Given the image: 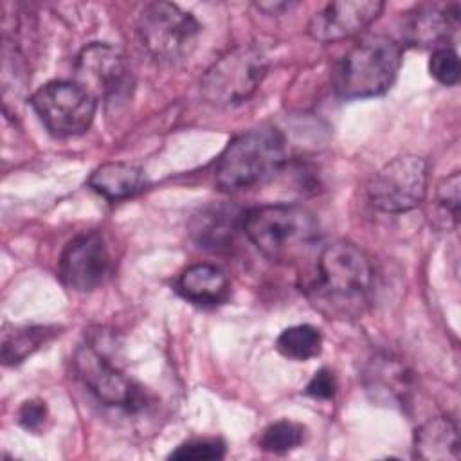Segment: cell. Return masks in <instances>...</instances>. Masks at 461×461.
Returning a JSON list of instances; mask_svg holds the SVG:
<instances>
[{
	"label": "cell",
	"instance_id": "17",
	"mask_svg": "<svg viewBox=\"0 0 461 461\" xmlns=\"http://www.w3.org/2000/svg\"><path fill=\"white\" fill-rule=\"evenodd\" d=\"M241 218L234 207L209 205L193 218L191 234L198 247L216 250L232 241L236 229H241Z\"/></svg>",
	"mask_w": 461,
	"mask_h": 461
},
{
	"label": "cell",
	"instance_id": "24",
	"mask_svg": "<svg viewBox=\"0 0 461 461\" xmlns=\"http://www.w3.org/2000/svg\"><path fill=\"white\" fill-rule=\"evenodd\" d=\"M49 418V409L41 400H25L18 409V423L29 432H40Z\"/></svg>",
	"mask_w": 461,
	"mask_h": 461
},
{
	"label": "cell",
	"instance_id": "21",
	"mask_svg": "<svg viewBox=\"0 0 461 461\" xmlns=\"http://www.w3.org/2000/svg\"><path fill=\"white\" fill-rule=\"evenodd\" d=\"M304 439V427L290 421L279 420L270 423L259 436V448L270 454H288L297 448Z\"/></svg>",
	"mask_w": 461,
	"mask_h": 461
},
{
	"label": "cell",
	"instance_id": "20",
	"mask_svg": "<svg viewBox=\"0 0 461 461\" xmlns=\"http://www.w3.org/2000/svg\"><path fill=\"white\" fill-rule=\"evenodd\" d=\"M276 349L292 360H310L321 353L322 335L312 324L290 326L279 333Z\"/></svg>",
	"mask_w": 461,
	"mask_h": 461
},
{
	"label": "cell",
	"instance_id": "27",
	"mask_svg": "<svg viewBox=\"0 0 461 461\" xmlns=\"http://www.w3.org/2000/svg\"><path fill=\"white\" fill-rule=\"evenodd\" d=\"M294 5H295L294 2H261V4H256V7L265 11L267 14H283L285 11H290Z\"/></svg>",
	"mask_w": 461,
	"mask_h": 461
},
{
	"label": "cell",
	"instance_id": "22",
	"mask_svg": "<svg viewBox=\"0 0 461 461\" xmlns=\"http://www.w3.org/2000/svg\"><path fill=\"white\" fill-rule=\"evenodd\" d=\"M225 443L216 438H196L178 445L167 457L180 461H205L221 459L225 456Z\"/></svg>",
	"mask_w": 461,
	"mask_h": 461
},
{
	"label": "cell",
	"instance_id": "2",
	"mask_svg": "<svg viewBox=\"0 0 461 461\" xmlns=\"http://www.w3.org/2000/svg\"><path fill=\"white\" fill-rule=\"evenodd\" d=\"M285 135L274 126H258L234 137L214 166V180L221 191L236 193L265 184L286 164Z\"/></svg>",
	"mask_w": 461,
	"mask_h": 461
},
{
	"label": "cell",
	"instance_id": "8",
	"mask_svg": "<svg viewBox=\"0 0 461 461\" xmlns=\"http://www.w3.org/2000/svg\"><path fill=\"white\" fill-rule=\"evenodd\" d=\"M97 99L77 81H50L31 95V106L56 137L85 133L95 115Z\"/></svg>",
	"mask_w": 461,
	"mask_h": 461
},
{
	"label": "cell",
	"instance_id": "13",
	"mask_svg": "<svg viewBox=\"0 0 461 461\" xmlns=\"http://www.w3.org/2000/svg\"><path fill=\"white\" fill-rule=\"evenodd\" d=\"M362 382L373 402L400 409L409 405L412 394V376L400 358L387 353L375 355L364 367Z\"/></svg>",
	"mask_w": 461,
	"mask_h": 461
},
{
	"label": "cell",
	"instance_id": "12",
	"mask_svg": "<svg viewBox=\"0 0 461 461\" xmlns=\"http://www.w3.org/2000/svg\"><path fill=\"white\" fill-rule=\"evenodd\" d=\"M378 0H340L331 2L315 13L308 23V32L319 41H339L351 38L369 27L382 13Z\"/></svg>",
	"mask_w": 461,
	"mask_h": 461
},
{
	"label": "cell",
	"instance_id": "1",
	"mask_svg": "<svg viewBox=\"0 0 461 461\" xmlns=\"http://www.w3.org/2000/svg\"><path fill=\"white\" fill-rule=\"evenodd\" d=\"M373 288L375 270L364 250L349 241H333L319 254L308 295L326 317L353 319L367 308Z\"/></svg>",
	"mask_w": 461,
	"mask_h": 461
},
{
	"label": "cell",
	"instance_id": "26",
	"mask_svg": "<svg viewBox=\"0 0 461 461\" xmlns=\"http://www.w3.org/2000/svg\"><path fill=\"white\" fill-rule=\"evenodd\" d=\"M337 391V380L333 376V373L326 367L319 369L313 378L310 380V384L306 385V394L312 396L313 400H331L335 396Z\"/></svg>",
	"mask_w": 461,
	"mask_h": 461
},
{
	"label": "cell",
	"instance_id": "23",
	"mask_svg": "<svg viewBox=\"0 0 461 461\" xmlns=\"http://www.w3.org/2000/svg\"><path fill=\"white\" fill-rule=\"evenodd\" d=\"M429 72L438 83L445 86L456 85L459 81V58L456 49L448 45L434 49L429 59Z\"/></svg>",
	"mask_w": 461,
	"mask_h": 461
},
{
	"label": "cell",
	"instance_id": "14",
	"mask_svg": "<svg viewBox=\"0 0 461 461\" xmlns=\"http://www.w3.org/2000/svg\"><path fill=\"white\" fill-rule=\"evenodd\" d=\"M459 4H421L403 18L402 36L414 47H443L459 25Z\"/></svg>",
	"mask_w": 461,
	"mask_h": 461
},
{
	"label": "cell",
	"instance_id": "3",
	"mask_svg": "<svg viewBox=\"0 0 461 461\" xmlns=\"http://www.w3.org/2000/svg\"><path fill=\"white\" fill-rule=\"evenodd\" d=\"M241 230L272 261H292L319 240V221L308 209L294 203H267L243 212Z\"/></svg>",
	"mask_w": 461,
	"mask_h": 461
},
{
	"label": "cell",
	"instance_id": "18",
	"mask_svg": "<svg viewBox=\"0 0 461 461\" xmlns=\"http://www.w3.org/2000/svg\"><path fill=\"white\" fill-rule=\"evenodd\" d=\"M414 456L427 461L459 457L457 425L448 416H436L414 432Z\"/></svg>",
	"mask_w": 461,
	"mask_h": 461
},
{
	"label": "cell",
	"instance_id": "7",
	"mask_svg": "<svg viewBox=\"0 0 461 461\" xmlns=\"http://www.w3.org/2000/svg\"><path fill=\"white\" fill-rule=\"evenodd\" d=\"M74 367L85 387L108 407L139 414L153 402L151 393L142 384L124 375L94 344L77 348Z\"/></svg>",
	"mask_w": 461,
	"mask_h": 461
},
{
	"label": "cell",
	"instance_id": "11",
	"mask_svg": "<svg viewBox=\"0 0 461 461\" xmlns=\"http://www.w3.org/2000/svg\"><path fill=\"white\" fill-rule=\"evenodd\" d=\"M110 252L101 232L88 230L72 238L59 259V281L76 292H92L99 288L110 272Z\"/></svg>",
	"mask_w": 461,
	"mask_h": 461
},
{
	"label": "cell",
	"instance_id": "6",
	"mask_svg": "<svg viewBox=\"0 0 461 461\" xmlns=\"http://www.w3.org/2000/svg\"><path fill=\"white\" fill-rule=\"evenodd\" d=\"M268 70L265 54L252 45L223 52L202 76L200 92L214 106H234L247 101Z\"/></svg>",
	"mask_w": 461,
	"mask_h": 461
},
{
	"label": "cell",
	"instance_id": "5",
	"mask_svg": "<svg viewBox=\"0 0 461 461\" xmlns=\"http://www.w3.org/2000/svg\"><path fill=\"white\" fill-rule=\"evenodd\" d=\"M139 45L162 63H176L191 56L202 32L200 22L171 2L146 4L135 23Z\"/></svg>",
	"mask_w": 461,
	"mask_h": 461
},
{
	"label": "cell",
	"instance_id": "9",
	"mask_svg": "<svg viewBox=\"0 0 461 461\" xmlns=\"http://www.w3.org/2000/svg\"><path fill=\"white\" fill-rule=\"evenodd\" d=\"M429 166L418 155H398L384 164L367 184L373 207L382 212H407L418 207L427 193Z\"/></svg>",
	"mask_w": 461,
	"mask_h": 461
},
{
	"label": "cell",
	"instance_id": "4",
	"mask_svg": "<svg viewBox=\"0 0 461 461\" xmlns=\"http://www.w3.org/2000/svg\"><path fill=\"white\" fill-rule=\"evenodd\" d=\"M402 65V47L382 34L357 41L335 65L333 88L344 99H366L385 94Z\"/></svg>",
	"mask_w": 461,
	"mask_h": 461
},
{
	"label": "cell",
	"instance_id": "25",
	"mask_svg": "<svg viewBox=\"0 0 461 461\" xmlns=\"http://www.w3.org/2000/svg\"><path fill=\"white\" fill-rule=\"evenodd\" d=\"M459 185H461V180L457 171L443 178V182L438 185V202L443 207V211H447L452 216L454 223H457V218H459V200H461Z\"/></svg>",
	"mask_w": 461,
	"mask_h": 461
},
{
	"label": "cell",
	"instance_id": "10",
	"mask_svg": "<svg viewBox=\"0 0 461 461\" xmlns=\"http://www.w3.org/2000/svg\"><path fill=\"white\" fill-rule=\"evenodd\" d=\"M77 83L95 99L117 101L130 94L133 79L124 54L108 43L86 45L76 61Z\"/></svg>",
	"mask_w": 461,
	"mask_h": 461
},
{
	"label": "cell",
	"instance_id": "15",
	"mask_svg": "<svg viewBox=\"0 0 461 461\" xmlns=\"http://www.w3.org/2000/svg\"><path fill=\"white\" fill-rule=\"evenodd\" d=\"M176 292L193 304L216 306L229 295V279L221 268L209 263L187 267L176 279Z\"/></svg>",
	"mask_w": 461,
	"mask_h": 461
},
{
	"label": "cell",
	"instance_id": "16",
	"mask_svg": "<svg viewBox=\"0 0 461 461\" xmlns=\"http://www.w3.org/2000/svg\"><path fill=\"white\" fill-rule=\"evenodd\" d=\"M86 185L103 198L119 202L140 193L146 185V175L130 162H106L90 173Z\"/></svg>",
	"mask_w": 461,
	"mask_h": 461
},
{
	"label": "cell",
	"instance_id": "19",
	"mask_svg": "<svg viewBox=\"0 0 461 461\" xmlns=\"http://www.w3.org/2000/svg\"><path fill=\"white\" fill-rule=\"evenodd\" d=\"M58 331L54 326H13L2 331V362L16 366L49 342Z\"/></svg>",
	"mask_w": 461,
	"mask_h": 461
}]
</instances>
